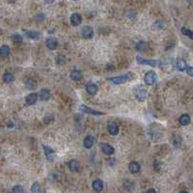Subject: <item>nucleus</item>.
I'll return each mask as SVG.
<instances>
[{"instance_id": "1", "label": "nucleus", "mask_w": 193, "mask_h": 193, "mask_svg": "<svg viewBox=\"0 0 193 193\" xmlns=\"http://www.w3.org/2000/svg\"><path fill=\"white\" fill-rule=\"evenodd\" d=\"M133 74L131 72H128V74L123 75H119V76H115V77H110L107 80L109 82L113 83V84H122V83H126L127 81H130L131 79H133Z\"/></svg>"}, {"instance_id": "2", "label": "nucleus", "mask_w": 193, "mask_h": 193, "mask_svg": "<svg viewBox=\"0 0 193 193\" xmlns=\"http://www.w3.org/2000/svg\"><path fill=\"white\" fill-rule=\"evenodd\" d=\"M156 80H157V76L154 71H150L148 72H146V75L144 76V82L147 85H153L156 82Z\"/></svg>"}, {"instance_id": "3", "label": "nucleus", "mask_w": 193, "mask_h": 193, "mask_svg": "<svg viewBox=\"0 0 193 193\" xmlns=\"http://www.w3.org/2000/svg\"><path fill=\"white\" fill-rule=\"evenodd\" d=\"M136 61L140 65H149L151 67H158L160 65V61H157V60H146L141 57H137Z\"/></svg>"}, {"instance_id": "4", "label": "nucleus", "mask_w": 193, "mask_h": 193, "mask_svg": "<svg viewBox=\"0 0 193 193\" xmlns=\"http://www.w3.org/2000/svg\"><path fill=\"white\" fill-rule=\"evenodd\" d=\"M79 110L82 111L84 113H87V114H91V115H98V116H101V115H104L105 113L101 112V111H98V110H94L92 108H90V107L86 106V105H80L79 107Z\"/></svg>"}, {"instance_id": "5", "label": "nucleus", "mask_w": 193, "mask_h": 193, "mask_svg": "<svg viewBox=\"0 0 193 193\" xmlns=\"http://www.w3.org/2000/svg\"><path fill=\"white\" fill-rule=\"evenodd\" d=\"M135 95H136V98L137 100L139 101H144L146 97H147V91H146V89L142 86H140L139 88H137L136 92H135Z\"/></svg>"}, {"instance_id": "6", "label": "nucleus", "mask_w": 193, "mask_h": 193, "mask_svg": "<svg viewBox=\"0 0 193 193\" xmlns=\"http://www.w3.org/2000/svg\"><path fill=\"white\" fill-rule=\"evenodd\" d=\"M45 45H46V48H48V49L54 50V49H56L58 48V41L55 38L50 37V38L48 39V40H46Z\"/></svg>"}, {"instance_id": "7", "label": "nucleus", "mask_w": 193, "mask_h": 193, "mask_svg": "<svg viewBox=\"0 0 193 193\" xmlns=\"http://www.w3.org/2000/svg\"><path fill=\"white\" fill-rule=\"evenodd\" d=\"M101 151L105 154H107V156H111V154H113L115 152V150L112 146L109 144H106V143H101Z\"/></svg>"}, {"instance_id": "8", "label": "nucleus", "mask_w": 193, "mask_h": 193, "mask_svg": "<svg viewBox=\"0 0 193 193\" xmlns=\"http://www.w3.org/2000/svg\"><path fill=\"white\" fill-rule=\"evenodd\" d=\"M92 187L97 193H100L102 189H104V183H102L101 180L97 179V180H95V181L93 182Z\"/></svg>"}, {"instance_id": "9", "label": "nucleus", "mask_w": 193, "mask_h": 193, "mask_svg": "<svg viewBox=\"0 0 193 193\" xmlns=\"http://www.w3.org/2000/svg\"><path fill=\"white\" fill-rule=\"evenodd\" d=\"M81 21H82V19H81V16L79 14L75 13V14L72 15V16H71V22H72V25H74V26H78V25L81 23Z\"/></svg>"}, {"instance_id": "10", "label": "nucleus", "mask_w": 193, "mask_h": 193, "mask_svg": "<svg viewBox=\"0 0 193 193\" xmlns=\"http://www.w3.org/2000/svg\"><path fill=\"white\" fill-rule=\"evenodd\" d=\"M93 34L94 31L91 26H84L82 28V36L85 39H91L93 37Z\"/></svg>"}, {"instance_id": "11", "label": "nucleus", "mask_w": 193, "mask_h": 193, "mask_svg": "<svg viewBox=\"0 0 193 193\" xmlns=\"http://www.w3.org/2000/svg\"><path fill=\"white\" fill-rule=\"evenodd\" d=\"M98 88L95 83H88L86 85V91L90 95H96L98 93Z\"/></svg>"}, {"instance_id": "12", "label": "nucleus", "mask_w": 193, "mask_h": 193, "mask_svg": "<svg viewBox=\"0 0 193 193\" xmlns=\"http://www.w3.org/2000/svg\"><path fill=\"white\" fill-rule=\"evenodd\" d=\"M38 101V95L35 93H32V94H29V95L26 97V104L28 105H33L35 104Z\"/></svg>"}, {"instance_id": "13", "label": "nucleus", "mask_w": 193, "mask_h": 193, "mask_svg": "<svg viewBox=\"0 0 193 193\" xmlns=\"http://www.w3.org/2000/svg\"><path fill=\"white\" fill-rule=\"evenodd\" d=\"M94 143H95V140L92 136L88 135L86 138L83 140V146L86 149H91L93 146H94Z\"/></svg>"}, {"instance_id": "14", "label": "nucleus", "mask_w": 193, "mask_h": 193, "mask_svg": "<svg viewBox=\"0 0 193 193\" xmlns=\"http://www.w3.org/2000/svg\"><path fill=\"white\" fill-rule=\"evenodd\" d=\"M44 151H45V156L46 158L51 161V160H53V158H54V151L52 149H50L49 147H48V146H44Z\"/></svg>"}, {"instance_id": "15", "label": "nucleus", "mask_w": 193, "mask_h": 193, "mask_svg": "<svg viewBox=\"0 0 193 193\" xmlns=\"http://www.w3.org/2000/svg\"><path fill=\"white\" fill-rule=\"evenodd\" d=\"M128 170L131 173H137L140 171V164L136 161H132L128 164Z\"/></svg>"}, {"instance_id": "16", "label": "nucleus", "mask_w": 193, "mask_h": 193, "mask_svg": "<svg viewBox=\"0 0 193 193\" xmlns=\"http://www.w3.org/2000/svg\"><path fill=\"white\" fill-rule=\"evenodd\" d=\"M25 34H26L27 38L31 39V40H39L42 38V33L37 31H26Z\"/></svg>"}, {"instance_id": "17", "label": "nucleus", "mask_w": 193, "mask_h": 193, "mask_svg": "<svg viewBox=\"0 0 193 193\" xmlns=\"http://www.w3.org/2000/svg\"><path fill=\"white\" fill-rule=\"evenodd\" d=\"M51 97V94L49 90L48 89H42L40 92V98L42 101H48Z\"/></svg>"}, {"instance_id": "18", "label": "nucleus", "mask_w": 193, "mask_h": 193, "mask_svg": "<svg viewBox=\"0 0 193 193\" xmlns=\"http://www.w3.org/2000/svg\"><path fill=\"white\" fill-rule=\"evenodd\" d=\"M190 121H191V120H190L189 115H187V114L182 115L181 117H180V119H179V122H180V124H181L182 126H187V125H189Z\"/></svg>"}, {"instance_id": "19", "label": "nucleus", "mask_w": 193, "mask_h": 193, "mask_svg": "<svg viewBox=\"0 0 193 193\" xmlns=\"http://www.w3.org/2000/svg\"><path fill=\"white\" fill-rule=\"evenodd\" d=\"M69 168L72 171V172H76V171H78L79 169V163L78 161L75 160V159H72L70 161V163H69Z\"/></svg>"}, {"instance_id": "20", "label": "nucleus", "mask_w": 193, "mask_h": 193, "mask_svg": "<svg viewBox=\"0 0 193 193\" xmlns=\"http://www.w3.org/2000/svg\"><path fill=\"white\" fill-rule=\"evenodd\" d=\"M9 53H10V48L8 45H3L1 48H0V55H1V57L6 58L9 56Z\"/></svg>"}, {"instance_id": "21", "label": "nucleus", "mask_w": 193, "mask_h": 193, "mask_svg": "<svg viewBox=\"0 0 193 193\" xmlns=\"http://www.w3.org/2000/svg\"><path fill=\"white\" fill-rule=\"evenodd\" d=\"M24 85H25V87H26L27 89L33 90V89H35V87H36V82L31 78H27V79H25V81H24Z\"/></svg>"}, {"instance_id": "22", "label": "nucleus", "mask_w": 193, "mask_h": 193, "mask_svg": "<svg viewBox=\"0 0 193 193\" xmlns=\"http://www.w3.org/2000/svg\"><path fill=\"white\" fill-rule=\"evenodd\" d=\"M71 78L75 81H78L82 78V74L80 71H72L71 74Z\"/></svg>"}, {"instance_id": "23", "label": "nucleus", "mask_w": 193, "mask_h": 193, "mask_svg": "<svg viewBox=\"0 0 193 193\" xmlns=\"http://www.w3.org/2000/svg\"><path fill=\"white\" fill-rule=\"evenodd\" d=\"M15 79L14 75H13L11 72H6L5 75H3V81L6 83H10V82H13Z\"/></svg>"}, {"instance_id": "24", "label": "nucleus", "mask_w": 193, "mask_h": 193, "mask_svg": "<svg viewBox=\"0 0 193 193\" xmlns=\"http://www.w3.org/2000/svg\"><path fill=\"white\" fill-rule=\"evenodd\" d=\"M108 131H109V133L111 135H116V134H118V132H119V127L118 126H116V125H109L108 126Z\"/></svg>"}, {"instance_id": "25", "label": "nucleus", "mask_w": 193, "mask_h": 193, "mask_svg": "<svg viewBox=\"0 0 193 193\" xmlns=\"http://www.w3.org/2000/svg\"><path fill=\"white\" fill-rule=\"evenodd\" d=\"M177 68H178L179 71L183 72L184 70H186L187 66H186V62H184L183 59H180V60H178V62H177Z\"/></svg>"}, {"instance_id": "26", "label": "nucleus", "mask_w": 193, "mask_h": 193, "mask_svg": "<svg viewBox=\"0 0 193 193\" xmlns=\"http://www.w3.org/2000/svg\"><path fill=\"white\" fill-rule=\"evenodd\" d=\"M31 191L32 193H41L42 192V187H41V184L39 183H34L32 188H31Z\"/></svg>"}, {"instance_id": "27", "label": "nucleus", "mask_w": 193, "mask_h": 193, "mask_svg": "<svg viewBox=\"0 0 193 193\" xmlns=\"http://www.w3.org/2000/svg\"><path fill=\"white\" fill-rule=\"evenodd\" d=\"M56 63L58 65H65L67 63V58L64 55H58L56 57Z\"/></svg>"}, {"instance_id": "28", "label": "nucleus", "mask_w": 193, "mask_h": 193, "mask_svg": "<svg viewBox=\"0 0 193 193\" xmlns=\"http://www.w3.org/2000/svg\"><path fill=\"white\" fill-rule=\"evenodd\" d=\"M182 33L183 34L184 36H187L188 38H190V39H192V40H193V31H191V30L183 27L182 28Z\"/></svg>"}, {"instance_id": "29", "label": "nucleus", "mask_w": 193, "mask_h": 193, "mask_svg": "<svg viewBox=\"0 0 193 193\" xmlns=\"http://www.w3.org/2000/svg\"><path fill=\"white\" fill-rule=\"evenodd\" d=\"M13 193H26V191H25V189L22 187V186H16L13 187V189H12Z\"/></svg>"}, {"instance_id": "30", "label": "nucleus", "mask_w": 193, "mask_h": 193, "mask_svg": "<svg viewBox=\"0 0 193 193\" xmlns=\"http://www.w3.org/2000/svg\"><path fill=\"white\" fill-rule=\"evenodd\" d=\"M13 41H14V42H16V44H20L21 42H22V36H20L19 34H14L13 35Z\"/></svg>"}, {"instance_id": "31", "label": "nucleus", "mask_w": 193, "mask_h": 193, "mask_svg": "<svg viewBox=\"0 0 193 193\" xmlns=\"http://www.w3.org/2000/svg\"><path fill=\"white\" fill-rule=\"evenodd\" d=\"M146 48V44L144 42H139L138 44L136 45V49L138 51H144Z\"/></svg>"}, {"instance_id": "32", "label": "nucleus", "mask_w": 193, "mask_h": 193, "mask_svg": "<svg viewBox=\"0 0 193 193\" xmlns=\"http://www.w3.org/2000/svg\"><path fill=\"white\" fill-rule=\"evenodd\" d=\"M160 167H161V162H160V161H158V160L154 161V168L156 169V171L159 170Z\"/></svg>"}, {"instance_id": "33", "label": "nucleus", "mask_w": 193, "mask_h": 193, "mask_svg": "<svg viewBox=\"0 0 193 193\" xmlns=\"http://www.w3.org/2000/svg\"><path fill=\"white\" fill-rule=\"evenodd\" d=\"M186 74L188 75H190V76H192L193 77V67H188L187 66V68H186Z\"/></svg>"}, {"instance_id": "34", "label": "nucleus", "mask_w": 193, "mask_h": 193, "mask_svg": "<svg viewBox=\"0 0 193 193\" xmlns=\"http://www.w3.org/2000/svg\"><path fill=\"white\" fill-rule=\"evenodd\" d=\"M114 163H115V159H114V158H109V159L107 160V164H109L111 166H113Z\"/></svg>"}, {"instance_id": "35", "label": "nucleus", "mask_w": 193, "mask_h": 193, "mask_svg": "<svg viewBox=\"0 0 193 193\" xmlns=\"http://www.w3.org/2000/svg\"><path fill=\"white\" fill-rule=\"evenodd\" d=\"M36 19H37V21H38V19H41V21H42V20L45 19V15L40 14L39 16H36Z\"/></svg>"}, {"instance_id": "36", "label": "nucleus", "mask_w": 193, "mask_h": 193, "mask_svg": "<svg viewBox=\"0 0 193 193\" xmlns=\"http://www.w3.org/2000/svg\"><path fill=\"white\" fill-rule=\"evenodd\" d=\"M147 193H156V191L154 189V188H150V189L147 191Z\"/></svg>"}, {"instance_id": "37", "label": "nucleus", "mask_w": 193, "mask_h": 193, "mask_svg": "<svg viewBox=\"0 0 193 193\" xmlns=\"http://www.w3.org/2000/svg\"><path fill=\"white\" fill-rule=\"evenodd\" d=\"M53 1H54V0H45V3H52Z\"/></svg>"}, {"instance_id": "38", "label": "nucleus", "mask_w": 193, "mask_h": 193, "mask_svg": "<svg viewBox=\"0 0 193 193\" xmlns=\"http://www.w3.org/2000/svg\"><path fill=\"white\" fill-rule=\"evenodd\" d=\"M180 193H188V192H187V191H181Z\"/></svg>"}, {"instance_id": "39", "label": "nucleus", "mask_w": 193, "mask_h": 193, "mask_svg": "<svg viewBox=\"0 0 193 193\" xmlns=\"http://www.w3.org/2000/svg\"><path fill=\"white\" fill-rule=\"evenodd\" d=\"M75 1H79V0H75Z\"/></svg>"}]
</instances>
